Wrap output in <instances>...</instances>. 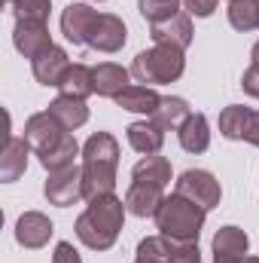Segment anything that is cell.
Here are the masks:
<instances>
[{"label": "cell", "mask_w": 259, "mask_h": 263, "mask_svg": "<svg viewBox=\"0 0 259 263\" xmlns=\"http://www.w3.org/2000/svg\"><path fill=\"white\" fill-rule=\"evenodd\" d=\"M125 199H119L116 193H107V196L89 199L85 211L76 217V239L92 248V251H110L125 227Z\"/></svg>", "instance_id": "6da1fadb"}, {"label": "cell", "mask_w": 259, "mask_h": 263, "mask_svg": "<svg viewBox=\"0 0 259 263\" xmlns=\"http://www.w3.org/2000/svg\"><path fill=\"white\" fill-rule=\"evenodd\" d=\"M116 172H119V141L110 132H95L82 144V187L85 202L107 193H116Z\"/></svg>", "instance_id": "7a4b0ae2"}, {"label": "cell", "mask_w": 259, "mask_h": 263, "mask_svg": "<svg viewBox=\"0 0 259 263\" xmlns=\"http://www.w3.org/2000/svg\"><path fill=\"white\" fill-rule=\"evenodd\" d=\"M186 70V49L153 43V49H143L131 62V77L143 86H168L177 83Z\"/></svg>", "instance_id": "3957f363"}, {"label": "cell", "mask_w": 259, "mask_h": 263, "mask_svg": "<svg viewBox=\"0 0 259 263\" xmlns=\"http://www.w3.org/2000/svg\"><path fill=\"white\" fill-rule=\"evenodd\" d=\"M204 217H207V211L201 205L189 202L180 193H171L156 211V227L171 242H198V236L204 230Z\"/></svg>", "instance_id": "277c9868"}, {"label": "cell", "mask_w": 259, "mask_h": 263, "mask_svg": "<svg viewBox=\"0 0 259 263\" xmlns=\"http://www.w3.org/2000/svg\"><path fill=\"white\" fill-rule=\"evenodd\" d=\"M174 193H180V196H186L189 202L201 205L204 211H210V208L220 205L223 187H220V181H217L210 172H204V168H186V172L177 178Z\"/></svg>", "instance_id": "5b68a950"}, {"label": "cell", "mask_w": 259, "mask_h": 263, "mask_svg": "<svg viewBox=\"0 0 259 263\" xmlns=\"http://www.w3.org/2000/svg\"><path fill=\"white\" fill-rule=\"evenodd\" d=\"M43 196L49 199V205H58V208H70L79 199H85L82 165H70V168H61V172H49V178L43 184Z\"/></svg>", "instance_id": "8992f818"}, {"label": "cell", "mask_w": 259, "mask_h": 263, "mask_svg": "<svg viewBox=\"0 0 259 263\" xmlns=\"http://www.w3.org/2000/svg\"><path fill=\"white\" fill-rule=\"evenodd\" d=\"M125 43H128V28H125V22H122L119 15H113V12H98L95 25H92V31H89L85 46L95 49V52L113 55V52H119Z\"/></svg>", "instance_id": "52a82bcc"}, {"label": "cell", "mask_w": 259, "mask_h": 263, "mask_svg": "<svg viewBox=\"0 0 259 263\" xmlns=\"http://www.w3.org/2000/svg\"><path fill=\"white\" fill-rule=\"evenodd\" d=\"M21 138L31 144L34 156H46V153L64 138V129H61V123H58L49 110H43V114L28 117V123H25V135H21Z\"/></svg>", "instance_id": "ba28073f"}, {"label": "cell", "mask_w": 259, "mask_h": 263, "mask_svg": "<svg viewBox=\"0 0 259 263\" xmlns=\"http://www.w3.org/2000/svg\"><path fill=\"white\" fill-rule=\"evenodd\" d=\"M12 46L18 49V55H25L28 62L40 59L46 49H52V34H49V22H15L12 31Z\"/></svg>", "instance_id": "9c48e42d"}, {"label": "cell", "mask_w": 259, "mask_h": 263, "mask_svg": "<svg viewBox=\"0 0 259 263\" xmlns=\"http://www.w3.org/2000/svg\"><path fill=\"white\" fill-rule=\"evenodd\" d=\"M55 236V223L43 214V211H25L18 220H15V242L21 248H31V251H40L49 245V239Z\"/></svg>", "instance_id": "30bf717a"}, {"label": "cell", "mask_w": 259, "mask_h": 263, "mask_svg": "<svg viewBox=\"0 0 259 263\" xmlns=\"http://www.w3.org/2000/svg\"><path fill=\"white\" fill-rule=\"evenodd\" d=\"M220 135L229 138V141H247L253 138V129L259 123V114L253 107H244V104H229L223 114H220Z\"/></svg>", "instance_id": "8fae6325"}, {"label": "cell", "mask_w": 259, "mask_h": 263, "mask_svg": "<svg viewBox=\"0 0 259 263\" xmlns=\"http://www.w3.org/2000/svg\"><path fill=\"white\" fill-rule=\"evenodd\" d=\"M95 18H98V9H92L89 3H67L64 12H61V34H64V40L73 43V46H85Z\"/></svg>", "instance_id": "7c38bea8"}, {"label": "cell", "mask_w": 259, "mask_h": 263, "mask_svg": "<svg viewBox=\"0 0 259 263\" xmlns=\"http://www.w3.org/2000/svg\"><path fill=\"white\" fill-rule=\"evenodd\" d=\"M192 15L183 9L177 12L174 18L168 22H159V25H149V37L153 43H168V46H180V49H189L192 43Z\"/></svg>", "instance_id": "4fadbf2b"}, {"label": "cell", "mask_w": 259, "mask_h": 263, "mask_svg": "<svg viewBox=\"0 0 259 263\" xmlns=\"http://www.w3.org/2000/svg\"><path fill=\"white\" fill-rule=\"evenodd\" d=\"M70 65H73V62H70V55H67L64 46H52V49H46L40 59L31 62V70H34V80H37L40 86L58 89V83H61V77H64V70Z\"/></svg>", "instance_id": "5bb4252c"}, {"label": "cell", "mask_w": 259, "mask_h": 263, "mask_svg": "<svg viewBox=\"0 0 259 263\" xmlns=\"http://www.w3.org/2000/svg\"><path fill=\"white\" fill-rule=\"evenodd\" d=\"M162 202H165V190L156 187V184L131 181L128 190H125V208L134 217H156V211L162 208Z\"/></svg>", "instance_id": "9a60e30c"}, {"label": "cell", "mask_w": 259, "mask_h": 263, "mask_svg": "<svg viewBox=\"0 0 259 263\" xmlns=\"http://www.w3.org/2000/svg\"><path fill=\"white\" fill-rule=\"evenodd\" d=\"M31 153H34V150H31V144H28L25 138L9 135L6 144H3V156H0V181H3V184L18 181V178L25 175V168H28V156H31Z\"/></svg>", "instance_id": "2e32d148"}, {"label": "cell", "mask_w": 259, "mask_h": 263, "mask_svg": "<svg viewBox=\"0 0 259 263\" xmlns=\"http://www.w3.org/2000/svg\"><path fill=\"white\" fill-rule=\"evenodd\" d=\"M116 107L128 110V114H140V117H153L156 107L162 104V95L156 92V86H143V83H131L128 89H122L116 98Z\"/></svg>", "instance_id": "e0dca14e"}, {"label": "cell", "mask_w": 259, "mask_h": 263, "mask_svg": "<svg viewBox=\"0 0 259 263\" xmlns=\"http://www.w3.org/2000/svg\"><path fill=\"white\" fill-rule=\"evenodd\" d=\"M125 138H128L131 150L140 153V156H156L165 144V129H159L149 117L146 120H137L125 129Z\"/></svg>", "instance_id": "ac0fdd59"}, {"label": "cell", "mask_w": 259, "mask_h": 263, "mask_svg": "<svg viewBox=\"0 0 259 263\" xmlns=\"http://www.w3.org/2000/svg\"><path fill=\"white\" fill-rule=\"evenodd\" d=\"M95 70V95L101 98H116L122 89L131 86V67H122L116 62H101Z\"/></svg>", "instance_id": "d6986e66"}, {"label": "cell", "mask_w": 259, "mask_h": 263, "mask_svg": "<svg viewBox=\"0 0 259 263\" xmlns=\"http://www.w3.org/2000/svg\"><path fill=\"white\" fill-rule=\"evenodd\" d=\"M46 110L61 123L64 132H76L79 126L89 123V104H85L82 98H73V95H58Z\"/></svg>", "instance_id": "ffe728a7"}, {"label": "cell", "mask_w": 259, "mask_h": 263, "mask_svg": "<svg viewBox=\"0 0 259 263\" xmlns=\"http://www.w3.org/2000/svg\"><path fill=\"white\" fill-rule=\"evenodd\" d=\"M177 138H180V147L186 150V153H204L207 147H210V123H207V117L204 114H189V120L177 129Z\"/></svg>", "instance_id": "44dd1931"}, {"label": "cell", "mask_w": 259, "mask_h": 263, "mask_svg": "<svg viewBox=\"0 0 259 263\" xmlns=\"http://www.w3.org/2000/svg\"><path fill=\"white\" fill-rule=\"evenodd\" d=\"M210 248H213V257H247V251H250V236H247L241 227L229 223V227H220V230H217Z\"/></svg>", "instance_id": "7402d4cb"}, {"label": "cell", "mask_w": 259, "mask_h": 263, "mask_svg": "<svg viewBox=\"0 0 259 263\" xmlns=\"http://www.w3.org/2000/svg\"><path fill=\"white\" fill-rule=\"evenodd\" d=\"M58 95H73V98H89L95 95V70L82 62H73V65L64 70L61 83H58Z\"/></svg>", "instance_id": "603a6c76"}, {"label": "cell", "mask_w": 259, "mask_h": 263, "mask_svg": "<svg viewBox=\"0 0 259 263\" xmlns=\"http://www.w3.org/2000/svg\"><path fill=\"white\" fill-rule=\"evenodd\" d=\"M189 104H186V98H177V95H162V104L156 107V114L149 117L159 129L165 132H177L186 120H189Z\"/></svg>", "instance_id": "cb8c5ba5"}, {"label": "cell", "mask_w": 259, "mask_h": 263, "mask_svg": "<svg viewBox=\"0 0 259 263\" xmlns=\"http://www.w3.org/2000/svg\"><path fill=\"white\" fill-rule=\"evenodd\" d=\"M131 181H140V184H156V187H168L171 184V162L165 156H143L140 162H134L131 168Z\"/></svg>", "instance_id": "d4e9b609"}, {"label": "cell", "mask_w": 259, "mask_h": 263, "mask_svg": "<svg viewBox=\"0 0 259 263\" xmlns=\"http://www.w3.org/2000/svg\"><path fill=\"white\" fill-rule=\"evenodd\" d=\"M76 156H82V147L76 144L73 132H64V138H61L46 156H40V165H43L46 172H61V168L76 165Z\"/></svg>", "instance_id": "484cf974"}, {"label": "cell", "mask_w": 259, "mask_h": 263, "mask_svg": "<svg viewBox=\"0 0 259 263\" xmlns=\"http://www.w3.org/2000/svg\"><path fill=\"white\" fill-rule=\"evenodd\" d=\"M229 25L241 34L259 28V0H229Z\"/></svg>", "instance_id": "4316f807"}, {"label": "cell", "mask_w": 259, "mask_h": 263, "mask_svg": "<svg viewBox=\"0 0 259 263\" xmlns=\"http://www.w3.org/2000/svg\"><path fill=\"white\" fill-rule=\"evenodd\" d=\"M137 9L149 25H159L183 12V0H137Z\"/></svg>", "instance_id": "83f0119b"}, {"label": "cell", "mask_w": 259, "mask_h": 263, "mask_svg": "<svg viewBox=\"0 0 259 263\" xmlns=\"http://www.w3.org/2000/svg\"><path fill=\"white\" fill-rule=\"evenodd\" d=\"M168 254H171V239H165L162 233L159 236H146L137 245L134 263H168Z\"/></svg>", "instance_id": "f1b7e54d"}, {"label": "cell", "mask_w": 259, "mask_h": 263, "mask_svg": "<svg viewBox=\"0 0 259 263\" xmlns=\"http://www.w3.org/2000/svg\"><path fill=\"white\" fill-rule=\"evenodd\" d=\"M49 12H52L49 0H15L12 3L15 22H49Z\"/></svg>", "instance_id": "f546056e"}, {"label": "cell", "mask_w": 259, "mask_h": 263, "mask_svg": "<svg viewBox=\"0 0 259 263\" xmlns=\"http://www.w3.org/2000/svg\"><path fill=\"white\" fill-rule=\"evenodd\" d=\"M168 263H201L198 242H171V254Z\"/></svg>", "instance_id": "4dcf8cb0"}, {"label": "cell", "mask_w": 259, "mask_h": 263, "mask_svg": "<svg viewBox=\"0 0 259 263\" xmlns=\"http://www.w3.org/2000/svg\"><path fill=\"white\" fill-rule=\"evenodd\" d=\"M183 6H186V12L195 15V18H207V15L217 12L220 0H183Z\"/></svg>", "instance_id": "1f68e13d"}, {"label": "cell", "mask_w": 259, "mask_h": 263, "mask_svg": "<svg viewBox=\"0 0 259 263\" xmlns=\"http://www.w3.org/2000/svg\"><path fill=\"white\" fill-rule=\"evenodd\" d=\"M52 263H82V257L73 248V242H58L55 251H52Z\"/></svg>", "instance_id": "d6a6232c"}, {"label": "cell", "mask_w": 259, "mask_h": 263, "mask_svg": "<svg viewBox=\"0 0 259 263\" xmlns=\"http://www.w3.org/2000/svg\"><path fill=\"white\" fill-rule=\"evenodd\" d=\"M241 89L250 95V98H259V65H250L241 77Z\"/></svg>", "instance_id": "836d02e7"}, {"label": "cell", "mask_w": 259, "mask_h": 263, "mask_svg": "<svg viewBox=\"0 0 259 263\" xmlns=\"http://www.w3.org/2000/svg\"><path fill=\"white\" fill-rule=\"evenodd\" d=\"M250 65H259V40L253 43V49H250Z\"/></svg>", "instance_id": "e575fe53"}, {"label": "cell", "mask_w": 259, "mask_h": 263, "mask_svg": "<svg viewBox=\"0 0 259 263\" xmlns=\"http://www.w3.org/2000/svg\"><path fill=\"white\" fill-rule=\"evenodd\" d=\"M213 263H244V257H213Z\"/></svg>", "instance_id": "d590c367"}, {"label": "cell", "mask_w": 259, "mask_h": 263, "mask_svg": "<svg viewBox=\"0 0 259 263\" xmlns=\"http://www.w3.org/2000/svg\"><path fill=\"white\" fill-rule=\"evenodd\" d=\"M250 144H253V147H259V123H256V129H253V138H250Z\"/></svg>", "instance_id": "8d00e7d4"}, {"label": "cell", "mask_w": 259, "mask_h": 263, "mask_svg": "<svg viewBox=\"0 0 259 263\" xmlns=\"http://www.w3.org/2000/svg\"><path fill=\"white\" fill-rule=\"evenodd\" d=\"M244 263H259V257H244Z\"/></svg>", "instance_id": "74e56055"}, {"label": "cell", "mask_w": 259, "mask_h": 263, "mask_svg": "<svg viewBox=\"0 0 259 263\" xmlns=\"http://www.w3.org/2000/svg\"><path fill=\"white\" fill-rule=\"evenodd\" d=\"M92 3H101V0H92Z\"/></svg>", "instance_id": "f35d334b"}, {"label": "cell", "mask_w": 259, "mask_h": 263, "mask_svg": "<svg viewBox=\"0 0 259 263\" xmlns=\"http://www.w3.org/2000/svg\"><path fill=\"white\" fill-rule=\"evenodd\" d=\"M9 3H15V0H9Z\"/></svg>", "instance_id": "ab89813d"}]
</instances>
